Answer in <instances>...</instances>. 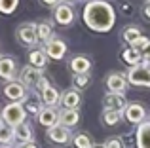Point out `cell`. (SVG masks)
<instances>
[{"label": "cell", "mask_w": 150, "mask_h": 148, "mask_svg": "<svg viewBox=\"0 0 150 148\" xmlns=\"http://www.w3.org/2000/svg\"><path fill=\"white\" fill-rule=\"evenodd\" d=\"M13 135L21 144L25 142H33V129H30L29 123H19L17 127H13Z\"/></svg>", "instance_id": "21"}, {"label": "cell", "mask_w": 150, "mask_h": 148, "mask_svg": "<svg viewBox=\"0 0 150 148\" xmlns=\"http://www.w3.org/2000/svg\"><path fill=\"white\" fill-rule=\"evenodd\" d=\"M17 148H38V146L34 144V142H25V144H19Z\"/></svg>", "instance_id": "36"}, {"label": "cell", "mask_w": 150, "mask_h": 148, "mask_svg": "<svg viewBox=\"0 0 150 148\" xmlns=\"http://www.w3.org/2000/svg\"><path fill=\"white\" fill-rule=\"evenodd\" d=\"M72 144L76 146V148H91V141H89V137H88V135L78 133V135H74Z\"/></svg>", "instance_id": "27"}, {"label": "cell", "mask_w": 150, "mask_h": 148, "mask_svg": "<svg viewBox=\"0 0 150 148\" xmlns=\"http://www.w3.org/2000/svg\"><path fill=\"white\" fill-rule=\"evenodd\" d=\"M70 70L74 74H88L89 68H91V61L84 55H76L74 59H70Z\"/></svg>", "instance_id": "15"}, {"label": "cell", "mask_w": 150, "mask_h": 148, "mask_svg": "<svg viewBox=\"0 0 150 148\" xmlns=\"http://www.w3.org/2000/svg\"><path fill=\"white\" fill-rule=\"evenodd\" d=\"M143 13H144V17H146V19H150V0H146V2H144Z\"/></svg>", "instance_id": "34"}, {"label": "cell", "mask_w": 150, "mask_h": 148, "mask_svg": "<svg viewBox=\"0 0 150 148\" xmlns=\"http://www.w3.org/2000/svg\"><path fill=\"white\" fill-rule=\"evenodd\" d=\"M53 17L59 25H70L74 21V10L70 4H65V2H59L55 6V11H53Z\"/></svg>", "instance_id": "7"}, {"label": "cell", "mask_w": 150, "mask_h": 148, "mask_svg": "<svg viewBox=\"0 0 150 148\" xmlns=\"http://www.w3.org/2000/svg\"><path fill=\"white\" fill-rule=\"evenodd\" d=\"M80 122V114H78V110H70V108H63L61 112H59V123L65 127H74L76 123Z\"/></svg>", "instance_id": "16"}, {"label": "cell", "mask_w": 150, "mask_h": 148, "mask_svg": "<svg viewBox=\"0 0 150 148\" xmlns=\"http://www.w3.org/2000/svg\"><path fill=\"white\" fill-rule=\"evenodd\" d=\"M42 70H38V68L30 67V65H27V67H23L21 74H19V82H21L25 87H33V85H38V82L42 80Z\"/></svg>", "instance_id": "6"}, {"label": "cell", "mask_w": 150, "mask_h": 148, "mask_svg": "<svg viewBox=\"0 0 150 148\" xmlns=\"http://www.w3.org/2000/svg\"><path fill=\"white\" fill-rule=\"evenodd\" d=\"M25 110L30 112V114H38L42 108H40V104H38V101H29V103H27V106H25Z\"/></svg>", "instance_id": "31"}, {"label": "cell", "mask_w": 150, "mask_h": 148, "mask_svg": "<svg viewBox=\"0 0 150 148\" xmlns=\"http://www.w3.org/2000/svg\"><path fill=\"white\" fill-rule=\"evenodd\" d=\"M84 23L91 30L97 32H106L116 23V13L114 8L105 0H91L84 8Z\"/></svg>", "instance_id": "1"}, {"label": "cell", "mask_w": 150, "mask_h": 148, "mask_svg": "<svg viewBox=\"0 0 150 148\" xmlns=\"http://www.w3.org/2000/svg\"><path fill=\"white\" fill-rule=\"evenodd\" d=\"M148 42H150V40H148L146 36H141L139 40H135V42L131 44V48H133V49H137V51L141 53V51H143L144 48H146V44H148Z\"/></svg>", "instance_id": "30"}, {"label": "cell", "mask_w": 150, "mask_h": 148, "mask_svg": "<svg viewBox=\"0 0 150 148\" xmlns=\"http://www.w3.org/2000/svg\"><path fill=\"white\" fill-rule=\"evenodd\" d=\"M40 99H42V103H44V104H48V106L53 108L55 104L61 101V95H59V91L53 87V85H48L44 91H40Z\"/></svg>", "instance_id": "18"}, {"label": "cell", "mask_w": 150, "mask_h": 148, "mask_svg": "<svg viewBox=\"0 0 150 148\" xmlns=\"http://www.w3.org/2000/svg\"><path fill=\"white\" fill-rule=\"evenodd\" d=\"M106 87L110 89V93H122L124 95L125 87H127V78L122 76L120 72H112L106 78Z\"/></svg>", "instance_id": "13"}, {"label": "cell", "mask_w": 150, "mask_h": 148, "mask_svg": "<svg viewBox=\"0 0 150 148\" xmlns=\"http://www.w3.org/2000/svg\"><path fill=\"white\" fill-rule=\"evenodd\" d=\"M103 104H105V110H114V112H122V114H124L125 106H127L122 93H108V95H105Z\"/></svg>", "instance_id": "10"}, {"label": "cell", "mask_w": 150, "mask_h": 148, "mask_svg": "<svg viewBox=\"0 0 150 148\" xmlns=\"http://www.w3.org/2000/svg\"><path fill=\"white\" fill-rule=\"evenodd\" d=\"M19 0H0V13H13Z\"/></svg>", "instance_id": "28"}, {"label": "cell", "mask_w": 150, "mask_h": 148, "mask_svg": "<svg viewBox=\"0 0 150 148\" xmlns=\"http://www.w3.org/2000/svg\"><path fill=\"white\" fill-rule=\"evenodd\" d=\"M124 114H125V118H127V122L137 123V125H141V123L144 122V118H146V110H144V106L139 104V103H129L127 106H125Z\"/></svg>", "instance_id": "9"}, {"label": "cell", "mask_w": 150, "mask_h": 148, "mask_svg": "<svg viewBox=\"0 0 150 148\" xmlns=\"http://www.w3.org/2000/svg\"><path fill=\"white\" fill-rule=\"evenodd\" d=\"M15 139L13 127H10L8 123H0V144H8Z\"/></svg>", "instance_id": "24"}, {"label": "cell", "mask_w": 150, "mask_h": 148, "mask_svg": "<svg viewBox=\"0 0 150 148\" xmlns=\"http://www.w3.org/2000/svg\"><path fill=\"white\" fill-rule=\"evenodd\" d=\"M48 139L51 142H55V144H67L70 141V131H69V127L57 123L55 127L48 129Z\"/></svg>", "instance_id": "11"}, {"label": "cell", "mask_w": 150, "mask_h": 148, "mask_svg": "<svg viewBox=\"0 0 150 148\" xmlns=\"http://www.w3.org/2000/svg\"><path fill=\"white\" fill-rule=\"evenodd\" d=\"M27 110L23 108L21 103H10L2 108V120L10 127H17L19 123H25Z\"/></svg>", "instance_id": "2"}, {"label": "cell", "mask_w": 150, "mask_h": 148, "mask_svg": "<svg viewBox=\"0 0 150 148\" xmlns=\"http://www.w3.org/2000/svg\"><path fill=\"white\" fill-rule=\"evenodd\" d=\"M42 4H44V6H57L59 0H42Z\"/></svg>", "instance_id": "35"}, {"label": "cell", "mask_w": 150, "mask_h": 148, "mask_svg": "<svg viewBox=\"0 0 150 148\" xmlns=\"http://www.w3.org/2000/svg\"><path fill=\"white\" fill-rule=\"evenodd\" d=\"M0 148H11V146H0Z\"/></svg>", "instance_id": "39"}, {"label": "cell", "mask_w": 150, "mask_h": 148, "mask_svg": "<svg viewBox=\"0 0 150 148\" xmlns=\"http://www.w3.org/2000/svg\"><path fill=\"white\" fill-rule=\"evenodd\" d=\"M44 51L50 59L59 61V59H63V55L67 53V44L63 40H59V38H51L48 44H44Z\"/></svg>", "instance_id": "8"}, {"label": "cell", "mask_w": 150, "mask_h": 148, "mask_svg": "<svg viewBox=\"0 0 150 148\" xmlns=\"http://www.w3.org/2000/svg\"><path fill=\"white\" fill-rule=\"evenodd\" d=\"M36 23H23L17 29V40L23 46H33L38 42V34H36Z\"/></svg>", "instance_id": "4"}, {"label": "cell", "mask_w": 150, "mask_h": 148, "mask_svg": "<svg viewBox=\"0 0 150 148\" xmlns=\"http://www.w3.org/2000/svg\"><path fill=\"white\" fill-rule=\"evenodd\" d=\"M38 122H40V125L51 129V127H55L59 123V112H55V108L51 106H44L38 112Z\"/></svg>", "instance_id": "12"}, {"label": "cell", "mask_w": 150, "mask_h": 148, "mask_svg": "<svg viewBox=\"0 0 150 148\" xmlns=\"http://www.w3.org/2000/svg\"><path fill=\"white\" fill-rule=\"evenodd\" d=\"M0 78L8 82L15 80V63L11 57H0Z\"/></svg>", "instance_id": "14"}, {"label": "cell", "mask_w": 150, "mask_h": 148, "mask_svg": "<svg viewBox=\"0 0 150 148\" xmlns=\"http://www.w3.org/2000/svg\"><path fill=\"white\" fill-rule=\"evenodd\" d=\"M4 95H6L11 103H21V101L27 97V87L21 84V82L13 80L4 87Z\"/></svg>", "instance_id": "5"}, {"label": "cell", "mask_w": 150, "mask_h": 148, "mask_svg": "<svg viewBox=\"0 0 150 148\" xmlns=\"http://www.w3.org/2000/svg\"><path fill=\"white\" fill-rule=\"evenodd\" d=\"M51 25L50 23H38L36 27V34H38V40L44 42V44H48V42L51 40Z\"/></svg>", "instance_id": "23"}, {"label": "cell", "mask_w": 150, "mask_h": 148, "mask_svg": "<svg viewBox=\"0 0 150 148\" xmlns=\"http://www.w3.org/2000/svg\"><path fill=\"white\" fill-rule=\"evenodd\" d=\"M105 148H122V141L120 139H110L105 142Z\"/></svg>", "instance_id": "32"}, {"label": "cell", "mask_w": 150, "mask_h": 148, "mask_svg": "<svg viewBox=\"0 0 150 148\" xmlns=\"http://www.w3.org/2000/svg\"><path fill=\"white\" fill-rule=\"evenodd\" d=\"M141 55H143V61H144V63H150V42L146 44V48L141 51Z\"/></svg>", "instance_id": "33"}, {"label": "cell", "mask_w": 150, "mask_h": 148, "mask_svg": "<svg viewBox=\"0 0 150 148\" xmlns=\"http://www.w3.org/2000/svg\"><path fill=\"white\" fill-rule=\"evenodd\" d=\"M122 59H124L127 65H131V67H137V65H141V61H143V55H141L137 49L129 48V49H125V51L122 53Z\"/></svg>", "instance_id": "22"}, {"label": "cell", "mask_w": 150, "mask_h": 148, "mask_svg": "<svg viewBox=\"0 0 150 148\" xmlns=\"http://www.w3.org/2000/svg\"><path fill=\"white\" fill-rule=\"evenodd\" d=\"M61 103L65 108H70V110H78V104H80V93L74 91V89H69V91L63 93Z\"/></svg>", "instance_id": "20"}, {"label": "cell", "mask_w": 150, "mask_h": 148, "mask_svg": "<svg viewBox=\"0 0 150 148\" xmlns=\"http://www.w3.org/2000/svg\"><path fill=\"white\" fill-rule=\"evenodd\" d=\"M143 36L141 34V30H139V27H127V29H124V40L127 42V44H133L135 40H139V38Z\"/></svg>", "instance_id": "25"}, {"label": "cell", "mask_w": 150, "mask_h": 148, "mask_svg": "<svg viewBox=\"0 0 150 148\" xmlns=\"http://www.w3.org/2000/svg\"><path fill=\"white\" fill-rule=\"evenodd\" d=\"M137 146L139 148H150V122H146V120L137 129Z\"/></svg>", "instance_id": "17"}, {"label": "cell", "mask_w": 150, "mask_h": 148, "mask_svg": "<svg viewBox=\"0 0 150 148\" xmlns=\"http://www.w3.org/2000/svg\"><path fill=\"white\" fill-rule=\"evenodd\" d=\"M127 82L133 85H143V87H150V65L141 63L137 67H131L127 72Z\"/></svg>", "instance_id": "3"}, {"label": "cell", "mask_w": 150, "mask_h": 148, "mask_svg": "<svg viewBox=\"0 0 150 148\" xmlns=\"http://www.w3.org/2000/svg\"><path fill=\"white\" fill-rule=\"evenodd\" d=\"M93 148H105V146H93Z\"/></svg>", "instance_id": "38"}, {"label": "cell", "mask_w": 150, "mask_h": 148, "mask_svg": "<svg viewBox=\"0 0 150 148\" xmlns=\"http://www.w3.org/2000/svg\"><path fill=\"white\" fill-rule=\"evenodd\" d=\"M0 123H2V112H0Z\"/></svg>", "instance_id": "37"}, {"label": "cell", "mask_w": 150, "mask_h": 148, "mask_svg": "<svg viewBox=\"0 0 150 148\" xmlns=\"http://www.w3.org/2000/svg\"><path fill=\"white\" fill-rule=\"evenodd\" d=\"M88 84H89V74H76V76H74V87L82 89Z\"/></svg>", "instance_id": "29"}, {"label": "cell", "mask_w": 150, "mask_h": 148, "mask_svg": "<svg viewBox=\"0 0 150 148\" xmlns=\"http://www.w3.org/2000/svg\"><path fill=\"white\" fill-rule=\"evenodd\" d=\"M29 63H30V67L42 70L46 67V63H48V55H46L44 49H33L29 53Z\"/></svg>", "instance_id": "19"}, {"label": "cell", "mask_w": 150, "mask_h": 148, "mask_svg": "<svg viewBox=\"0 0 150 148\" xmlns=\"http://www.w3.org/2000/svg\"><path fill=\"white\" fill-rule=\"evenodd\" d=\"M88 2H91V0H88Z\"/></svg>", "instance_id": "41"}, {"label": "cell", "mask_w": 150, "mask_h": 148, "mask_svg": "<svg viewBox=\"0 0 150 148\" xmlns=\"http://www.w3.org/2000/svg\"><path fill=\"white\" fill-rule=\"evenodd\" d=\"M69 2H74V0H69Z\"/></svg>", "instance_id": "40"}, {"label": "cell", "mask_w": 150, "mask_h": 148, "mask_svg": "<svg viewBox=\"0 0 150 148\" xmlns=\"http://www.w3.org/2000/svg\"><path fill=\"white\" fill-rule=\"evenodd\" d=\"M122 118V112H114V110H105L103 112V120L106 125H116Z\"/></svg>", "instance_id": "26"}]
</instances>
